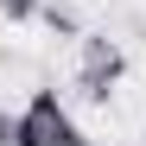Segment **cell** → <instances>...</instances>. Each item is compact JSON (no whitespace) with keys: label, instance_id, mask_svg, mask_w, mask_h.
Returning a JSON list of instances; mask_svg holds the SVG:
<instances>
[{"label":"cell","instance_id":"obj_4","mask_svg":"<svg viewBox=\"0 0 146 146\" xmlns=\"http://www.w3.org/2000/svg\"><path fill=\"white\" fill-rule=\"evenodd\" d=\"M38 7H44V0H0V19H7V26H32Z\"/></svg>","mask_w":146,"mask_h":146},{"label":"cell","instance_id":"obj_2","mask_svg":"<svg viewBox=\"0 0 146 146\" xmlns=\"http://www.w3.org/2000/svg\"><path fill=\"white\" fill-rule=\"evenodd\" d=\"M19 127H26V146H89V133L76 127L57 89H32V102L19 108Z\"/></svg>","mask_w":146,"mask_h":146},{"label":"cell","instance_id":"obj_3","mask_svg":"<svg viewBox=\"0 0 146 146\" xmlns=\"http://www.w3.org/2000/svg\"><path fill=\"white\" fill-rule=\"evenodd\" d=\"M38 26L57 32V38H83V19H76V7H64V0H44V7H38Z\"/></svg>","mask_w":146,"mask_h":146},{"label":"cell","instance_id":"obj_5","mask_svg":"<svg viewBox=\"0 0 146 146\" xmlns=\"http://www.w3.org/2000/svg\"><path fill=\"white\" fill-rule=\"evenodd\" d=\"M0 146H26V127H19L13 108H0Z\"/></svg>","mask_w":146,"mask_h":146},{"label":"cell","instance_id":"obj_1","mask_svg":"<svg viewBox=\"0 0 146 146\" xmlns=\"http://www.w3.org/2000/svg\"><path fill=\"white\" fill-rule=\"evenodd\" d=\"M121 76H127V51H121L108 32H83L76 38V95L89 108H108Z\"/></svg>","mask_w":146,"mask_h":146}]
</instances>
